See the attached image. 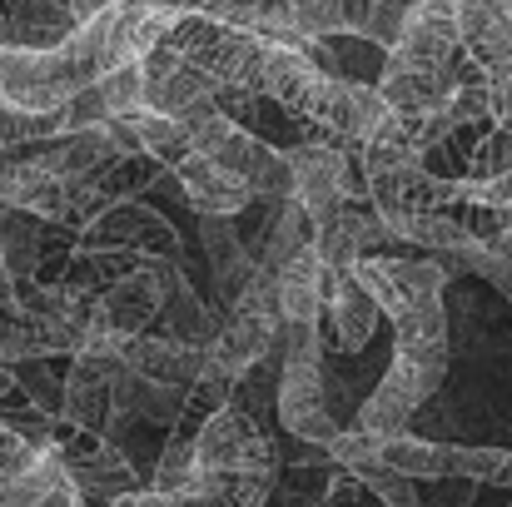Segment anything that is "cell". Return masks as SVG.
<instances>
[{
    "mask_svg": "<svg viewBox=\"0 0 512 507\" xmlns=\"http://www.w3.org/2000/svg\"><path fill=\"white\" fill-rule=\"evenodd\" d=\"M353 478L363 483V493H373L383 507H423L418 483L403 478V473H383V468H373V473H353Z\"/></svg>",
    "mask_w": 512,
    "mask_h": 507,
    "instance_id": "27",
    "label": "cell"
},
{
    "mask_svg": "<svg viewBox=\"0 0 512 507\" xmlns=\"http://www.w3.org/2000/svg\"><path fill=\"white\" fill-rule=\"evenodd\" d=\"M100 100H105L110 120L145 110V65H125V70H110V75L100 80Z\"/></svg>",
    "mask_w": 512,
    "mask_h": 507,
    "instance_id": "25",
    "label": "cell"
},
{
    "mask_svg": "<svg viewBox=\"0 0 512 507\" xmlns=\"http://www.w3.org/2000/svg\"><path fill=\"white\" fill-rule=\"evenodd\" d=\"M80 244H90V249H120V254H140V259H174L179 254L174 224L160 209L140 204V199H120L105 214H95L80 229Z\"/></svg>",
    "mask_w": 512,
    "mask_h": 507,
    "instance_id": "8",
    "label": "cell"
},
{
    "mask_svg": "<svg viewBox=\"0 0 512 507\" xmlns=\"http://www.w3.org/2000/svg\"><path fill=\"white\" fill-rule=\"evenodd\" d=\"M279 343V319H259V314H229L219 338L209 343V368L224 383H239L254 363H264Z\"/></svg>",
    "mask_w": 512,
    "mask_h": 507,
    "instance_id": "12",
    "label": "cell"
},
{
    "mask_svg": "<svg viewBox=\"0 0 512 507\" xmlns=\"http://www.w3.org/2000/svg\"><path fill=\"white\" fill-rule=\"evenodd\" d=\"M0 45H15V35H10V20H5V10H0Z\"/></svg>",
    "mask_w": 512,
    "mask_h": 507,
    "instance_id": "33",
    "label": "cell"
},
{
    "mask_svg": "<svg viewBox=\"0 0 512 507\" xmlns=\"http://www.w3.org/2000/svg\"><path fill=\"white\" fill-rule=\"evenodd\" d=\"M35 458H40V448H30V443L0 418V483H5V478H20Z\"/></svg>",
    "mask_w": 512,
    "mask_h": 507,
    "instance_id": "30",
    "label": "cell"
},
{
    "mask_svg": "<svg viewBox=\"0 0 512 507\" xmlns=\"http://www.w3.org/2000/svg\"><path fill=\"white\" fill-rule=\"evenodd\" d=\"M473 488L478 483H468V478H438L433 483V498H423V507H468Z\"/></svg>",
    "mask_w": 512,
    "mask_h": 507,
    "instance_id": "31",
    "label": "cell"
},
{
    "mask_svg": "<svg viewBox=\"0 0 512 507\" xmlns=\"http://www.w3.org/2000/svg\"><path fill=\"white\" fill-rule=\"evenodd\" d=\"M324 309H329V348H339V353H358L383 324V309L358 284V274L329 279V304Z\"/></svg>",
    "mask_w": 512,
    "mask_h": 507,
    "instance_id": "14",
    "label": "cell"
},
{
    "mask_svg": "<svg viewBox=\"0 0 512 507\" xmlns=\"http://www.w3.org/2000/svg\"><path fill=\"white\" fill-rule=\"evenodd\" d=\"M15 378H20V393H25V403H30L35 413L60 418V408H65V378H55V373L45 368V358L15 363Z\"/></svg>",
    "mask_w": 512,
    "mask_h": 507,
    "instance_id": "24",
    "label": "cell"
},
{
    "mask_svg": "<svg viewBox=\"0 0 512 507\" xmlns=\"http://www.w3.org/2000/svg\"><path fill=\"white\" fill-rule=\"evenodd\" d=\"M314 254L324 259L329 279H343L363 264V239H358V204H348L339 214L314 224Z\"/></svg>",
    "mask_w": 512,
    "mask_h": 507,
    "instance_id": "22",
    "label": "cell"
},
{
    "mask_svg": "<svg viewBox=\"0 0 512 507\" xmlns=\"http://www.w3.org/2000/svg\"><path fill=\"white\" fill-rule=\"evenodd\" d=\"M140 65H145V110L179 120L189 135L219 115V85L204 70H194L174 45H155Z\"/></svg>",
    "mask_w": 512,
    "mask_h": 507,
    "instance_id": "5",
    "label": "cell"
},
{
    "mask_svg": "<svg viewBox=\"0 0 512 507\" xmlns=\"http://www.w3.org/2000/svg\"><path fill=\"white\" fill-rule=\"evenodd\" d=\"M0 249H5V274L10 284H30L45 269V219L0 204Z\"/></svg>",
    "mask_w": 512,
    "mask_h": 507,
    "instance_id": "17",
    "label": "cell"
},
{
    "mask_svg": "<svg viewBox=\"0 0 512 507\" xmlns=\"http://www.w3.org/2000/svg\"><path fill=\"white\" fill-rule=\"evenodd\" d=\"M224 329V319L199 299V289L184 279L179 289H174L170 299H165V309H160V324H155V334L165 338H179V343H194V348H209L214 338Z\"/></svg>",
    "mask_w": 512,
    "mask_h": 507,
    "instance_id": "19",
    "label": "cell"
},
{
    "mask_svg": "<svg viewBox=\"0 0 512 507\" xmlns=\"http://www.w3.org/2000/svg\"><path fill=\"white\" fill-rule=\"evenodd\" d=\"M512 169V130L508 125H488L478 135V145L468 150V179H493Z\"/></svg>",
    "mask_w": 512,
    "mask_h": 507,
    "instance_id": "26",
    "label": "cell"
},
{
    "mask_svg": "<svg viewBox=\"0 0 512 507\" xmlns=\"http://www.w3.org/2000/svg\"><path fill=\"white\" fill-rule=\"evenodd\" d=\"M194 478H199L194 433L174 428V433H165V448H160V458H155V478H150V488H155V493H179V488H189Z\"/></svg>",
    "mask_w": 512,
    "mask_h": 507,
    "instance_id": "23",
    "label": "cell"
},
{
    "mask_svg": "<svg viewBox=\"0 0 512 507\" xmlns=\"http://www.w3.org/2000/svg\"><path fill=\"white\" fill-rule=\"evenodd\" d=\"M329 393H334V383L324 373V358H314V363H284V378H279V423H284V433L299 438V443L329 448L343 433Z\"/></svg>",
    "mask_w": 512,
    "mask_h": 507,
    "instance_id": "7",
    "label": "cell"
},
{
    "mask_svg": "<svg viewBox=\"0 0 512 507\" xmlns=\"http://www.w3.org/2000/svg\"><path fill=\"white\" fill-rule=\"evenodd\" d=\"M120 120L130 125V135H135L140 155L160 160L165 169H174L179 160H189V155H194V135H189L179 120L160 115V110H135V115H120Z\"/></svg>",
    "mask_w": 512,
    "mask_h": 507,
    "instance_id": "21",
    "label": "cell"
},
{
    "mask_svg": "<svg viewBox=\"0 0 512 507\" xmlns=\"http://www.w3.org/2000/svg\"><path fill=\"white\" fill-rule=\"evenodd\" d=\"M413 5H418V0H378L363 40H373V45L393 50V45H398V35H403V25H408V15H413Z\"/></svg>",
    "mask_w": 512,
    "mask_h": 507,
    "instance_id": "29",
    "label": "cell"
},
{
    "mask_svg": "<svg viewBox=\"0 0 512 507\" xmlns=\"http://www.w3.org/2000/svg\"><path fill=\"white\" fill-rule=\"evenodd\" d=\"M174 184H179V194H184V204L204 219V214H224V219H234V214H244L249 204H254V194H249V184L239 179V174H229V169H219L209 155H189V160H179L170 169Z\"/></svg>",
    "mask_w": 512,
    "mask_h": 507,
    "instance_id": "11",
    "label": "cell"
},
{
    "mask_svg": "<svg viewBox=\"0 0 512 507\" xmlns=\"http://www.w3.org/2000/svg\"><path fill=\"white\" fill-rule=\"evenodd\" d=\"M165 45H174L194 70H204L219 90H244V95H264V60H269V35L239 30L214 20L209 10L179 15L165 35Z\"/></svg>",
    "mask_w": 512,
    "mask_h": 507,
    "instance_id": "1",
    "label": "cell"
},
{
    "mask_svg": "<svg viewBox=\"0 0 512 507\" xmlns=\"http://www.w3.org/2000/svg\"><path fill=\"white\" fill-rule=\"evenodd\" d=\"M289 165H294V199L309 209V219H329L348 209L358 194H368L363 169L353 160V145H343L334 135L324 140H309V145H289Z\"/></svg>",
    "mask_w": 512,
    "mask_h": 507,
    "instance_id": "3",
    "label": "cell"
},
{
    "mask_svg": "<svg viewBox=\"0 0 512 507\" xmlns=\"http://www.w3.org/2000/svg\"><path fill=\"white\" fill-rule=\"evenodd\" d=\"M135 373L155 378V383H174V388H194L209 368V348H194V343H179L165 334H140L130 338V358H125Z\"/></svg>",
    "mask_w": 512,
    "mask_h": 507,
    "instance_id": "15",
    "label": "cell"
},
{
    "mask_svg": "<svg viewBox=\"0 0 512 507\" xmlns=\"http://www.w3.org/2000/svg\"><path fill=\"white\" fill-rule=\"evenodd\" d=\"M388 115H393V110H388V100L378 95V85H363V80H324V90H319L309 120H314L324 135L343 140V145H368Z\"/></svg>",
    "mask_w": 512,
    "mask_h": 507,
    "instance_id": "9",
    "label": "cell"
},
{
    "mask_svg": "<svg viewBox=\"0 0 512 507\" xmlns=\"http://www.w3.org/2000/svg\"><path fill=\"white\" fill-rule=\"evenodd\" d=\"M443 373H448V363H418V358L393 353V363L383 368L378 388L358 403L353 428L358 433H403V423L443 388Z\"/></svg>",
    "mask_w": 512,
    "mask_h": 507,
    "instance_id": "6",
    "label": "cell"
},
{
    "mask_svg": "<svg viewBox=\"0 0 512 507\" xmlns=\"http://www.w3.org/2000/svg\"><path fill=\"white\" fill-rule=\"evenodd\" d=\"M194 458H199V473H239V478L279 483L274 438L239 403H224L219 413L204 418V428L194 433Z\"/></svg>",
    "mask_w": 512,
    "mask_h": 507,
    "instance_id": "2",
    "label": "cell"
},
{
    "mask_svg": "<svg viewBox=\"0 0 512 507\" xmlns=\"http://www.w3.org/2000/svg\"><path fill=\"white\" fill-rule=\"evenodd\" d=\"M110 507H174V498H170V493H155V488H140V493L115 498Z\"/></svg>",
    "mask_w": 512,
    "mask_h": 507,
    "instance_id": "32",
    "label": "cell"
},
{
    "mask_svg": "<svg viewBox=\"0 0 512 507\" xmlns=\"http://www.w3.org/2000/svg\"><path fill=\"white\" fill-rule=\"evenodd\" d=\"M458 35L488 80H512V5L458 0Z\"/></svg>",
    "mask_w": 512,
    "mask_h": 507,
    "instance_id": "10",
    "label": "cell"
},
{
    "mask_svg": "<svg viewBox=\"0 0 512 507\" xmlns=\"http://www.w3.org/2000/svg\"><path fill=\"white\" fill-rule=\"evenodd\" d=\"M324 294H329V269H324V259H319L314 244H309V249H299V254L279 269V304H284V319L319 324Z\"/></svg>",
    "mask_w": 512,
    "mask_h": 507,
    "instance_id": "16",
    "label": "cell"
},
{
    "mask_svg": "<svg viewBox=\"0 0 512 507\" xmlns=\"http://www.w3.org/2000/svg\"><path fill=\"white\" fill-rule=\"evenodd\" d=\"M55 453H60L70 483L80 488L85 507H110L115 498H125V493H140V468H135V458H130L120 443H110L105 433H95V428H70V433H60Z\"/></svg>",
    "mask_w": 512,
    "mask_h": 507,
    "instance_id": "4",
    "label": "cell"
},
{
    "mask_svg": "<svg viewBox=\"0 0 512 507\" xmlns=\"http://www.w3.org/2000/svg\"><path fill=\"white\" fill-rule=\"evenodd\" d=\"M458 204H478V209H503L512 214V169L493 179H458Z\"/></svg>",
    "mask_w": 512,
    "mask_h": 507,
    "instance_id": "28",
    "label": "cell"
},
{
    "mask_svg": "<svg viewBox=\"0 0 512 507\" xmlns=\"http://www.w3.org/2000/svg\"><path fill=\"white\" fill-rule=\"evenodd\" d=\"M15 45L25 50H50L65 35H75V15L65 10V0H0Z\"/></svg>",
    "mask_w": 512,
    "mask_h": 507,
    "instance_id": "18",
    "label": "cell"
},
{
    "mask_svg": "<svg viewBox=\"0 0 512 507\" xmlns=\"http://www.w3.org/2000/svg\"><path fill=\"white\" fill-rule=\"evenodd\" d=\"M378 0H294V20L304 40H334V35H368Z\"/></svg>",
    "mask_w": 512,
    "mask_h": 507,
    "instance_id": "20",
    "label": "cell"
},
{
    "mask_svg": "<svg viewBox=\"0 0 512 507\" xmlns=\"http://www.w3.org/2000/svg\"><path fill=\"white\" fill-rule=\"evenodd\" d=\"M110 408L115 413H130L135 423L145 428H179L184 408H189V388H174V383H155L145 373H135L125 363V373L110 383Z\"/></svg>",
    "mask_w": 512,
    "mask_h": 507,
    "instance_id": "13",
    "label": "cell"
}]
</instances>
